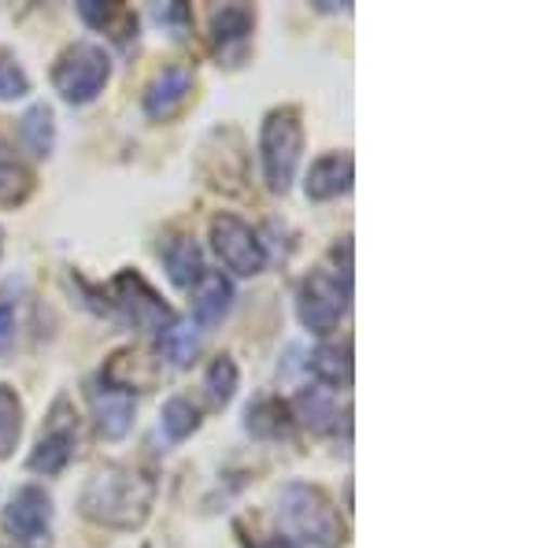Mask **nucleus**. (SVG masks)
<instances>
[{"instance_id": "obj_1", "label": "nucleus", "mask_w": 555, "mask_h": 548, "mask_svg": "<svg viewBox=\"0 0 555 548\" xmlns=\"http://www.w3.org/2000/svg\"><path fill=\"white\" fill-rule=\"evenodd\" d=\"M152 500H156V479L149 471H138L130 463H112L93 474L82 493H78V508L89 523L107 530H138L152 515Z\"/></svg>"}, {"instance_id": "obj_2", "label": "nucleus", "mask_w": 555, "mask_h": 548, "mask_svg": "<svg viewBox=\"0 0 555 548\" xmlns=\"http://www.w3.org/2000/svg\"><path fill=\"white\" fill-rule=\"evenodd\" d=\"M278 519L289 534L315 548H341L348 541V526L334 500L311 482H285L278 493Z\"/></svg>"}, {"instance_id": "obj_3", "label": "nucleus", "mask_w": 555, "mask_h": 548, "mask_svg": "<svg viewBox=\"0 0 555 548\" xmlns=\"http://www.w3.org/2000/svg\"><path fill=\"white\" fill-rule=\"evenodd\" d=\"M300 152H304L300 107H293V104L274 107L263 119V130H259V160H263L267 190L289 193L293 178H297V167H300Z\"/></svg>"}, {"instance_id": "obj_4", "label": "nucleus", "mask_w": 555, "mask_h": 548, "mask_svg": "<svg viewBox=\"0 0 555 548\" xmlns=\"http://www.w3.org/2000/svg\"><path fill=\"white\" fill-rule=\"evenodd\" d=\"M52 89L64 97L67 104H89L104 93L107 78H112V60L101 44L75 41L52 64Z\"/></svg>"}, {"instance_id": "obj_5", "label": "nucleus", "mask_w": 555, "mask_h": 548, "mask_svg": "<svg viewBox=\"0 0 555 548\" xmlns=\"http://www.w3.org/2000/svg\"><path fill=\"white\" fill-rule=\"evenodd\" d=\"M112 296V308L119 311L122 322H130L133 330H145V334H164L175 322V308L164 301L138 271H119L107 285Z\"/></svg>"}, {"instance_id": "obj_6", "label": "nucleus", "mask_w": 555, "mask_h": 548, "mask_svg": "<svg viewBox=\"0 0 555 548\" xmlns=\"http://www.w3.org/2000/svg\"><path fill=\"white\" fill-rule=\"evenodd\" d=\"M348 301H352V293L330 271L304 275L297 285V316L304 322V330H311L319 337L334 334L348 311Z\"/></svg>"}, {"instance_id": "obj_7", "label": "nucleus", "mask_w": 555, "mask_h": 548, "mask_svg": "<svg viewBox=\"0 0 555 548\" xmlns=\"http://www.w3.org/2000/svg\"><path fill=\"white\" fill-rule=\"evenodd\" d=\"M211 248L222 259V267L234 271L237 278H256L267 267V248L259 241V233L230 212H219L211 219Z\"/></svg>"}, {"instance_id": "obj_8", "label": "nucleus", "mask_w": 555, "mask_h": 548, "mask_svg": "<svg viewBox=\"0 0 555 548\" xmlns=\"http://www.w3.org/2000/svg\"><path fill=\"white\" fill-rule=\"evenodd\" d=\"M4 534L20 548L52 545V497L41 485H20L4 508Z\"/></svg>"}, {"instance_id": "obj_9", "label": "nucleus", "mask_w": 555, "mask_h": 548, "mask_svg": "<svg viewBox=\"0 0 555 548\" xmlns=\"http://www.w3.org/2000/svg\"><path fill=\"white\" fill-rule=\"evenodd\" d=\"M75 448H78V416H75V408H70V400L60 397L52 404L49 422H44V430H41V437H38V445H34L26 467H30L34 474L52 479V474H60L70 463Z\"/></svg>"}, {"instance_id": "obj_10", "label": "nucleus", "mask_w": 555, "mask_h": 548, "mask_svg": "<svg viewBox=\"0 0 555 548\" xmlns=\"http://www.w3.org/2000/svg\"><path fill=\"white\" fill-rule=\"evenodd\" d=\"M256 12L248 4H227L211 15V52L222 67H241L253 49Z\"/></svg>"}, {"instance_id": "obj_11", "label": "nucleus", "mask_w": 555, "mask_h": 548, "mask_svg": "<svg viewBox=\"0 0 555 548\" xmlns=\"http://www.w3.org/2000/svg\"><path fill=\"white\" fill-rule=\"evenodd\" d=\"M193 86H196V75L190 64H171L164 67L156 78L145 86V97H141V107L152 123H171L193 97Z\"/></svg>"}, {"instance_id": "obj_12", "label": "nucleus", "mask_w": 555, "mask_h": 548, "mask_svg": "<svg viewBox=\"0 0 555 548\" xmlns=\"http://www.w3.org/2000/svg\"><path fill=\"white\" fill-rule=\"evenodd\" d=\"M89 408H93L96 430L107 442H122L133 426V397L115 385H107L104 379L89 382Z\"/></svg>"}, {"instance_id": "obj_13", "label": "nucleus", "mask_w": 555, "mask_h": 548, "mask_svg": "<svg viewBox=\"0 0 555 548\" xmlns=\"http://www.w3.org/2000/svg\"><path fill=\"white\" fill-rule=\"evenodd\" d=\"M352 152H326L311 164L308 178H304V193H308V201H334V196H345L352 190Z\"/></svg>"}, {"instance_id": "obj_14", "label": "nucleus", "mask_w": 555, "mask_h": 548, "mask_svg": "<svg viewBox=\"0 0 555 548\" xmlns=\"http://www.w3.org/2000/svg\"><path fill=\"white\" fill-rule=\"evenodd\" d=\"M190 308L201 330L219 327V322L230 316V308H234V285H230V278L222 271H204L193 285Z\"/></svg>"}, {"instance_id": "obj_15", "label": "nucleus", "mask_w": 555, "mask_h": 548, "mask_svg": "<svg viewBox=\"0 0 555 548\" xmlns=\"http://www.w3.org/2000/svg\"><path fill=\"white\" fill-rule=\"evenodd\" d=\"M159 264L178 290H193L196 278L204 275V253L190 233H167L159 238Z\"/></svg>"}, {"instance_id": "obj_16", "label": "nucleus", "mask_w": 555, "mask_h": 548, "mask_svg": "<svg viewBox=\"0 0 555 548\" xmlns=\"http://www.w3.org/2000/svg\"><path fill=\"white\" fill-rule=\"evenodd\" d=\"M245 430L259 442H282L293 434V411L278 397H259L245 408Z\"/></svg>"}, {"instance_id": "obj_17", "label": "nucleus", "mask_w": 555, "mask_h": 548, "mask_svg": "<svg viewBox=\"0 0 555 548\" xmlns=\"http://www.w3.org/2000/svg\"><path fill=\"white\" fill-rule=\"evenodd\" d=\"M101 379L107 385H115V390L122 393H141V390H152L156 385V367H152L149 356L133 353V348H127V353H115L112 359H107V367L101 371Z\"/></svg>"}, {"instance_id": "obj_18", "label": "nucleus", "mask_w": 555, "mask_h": 548, "mask_svg": "<svg viewBox=\"0 0 555 548\" xmlns=\"http://www.w3.org/2000/svg\"><path fill=\"white\" fill-rule=\"evenodd\" d=\"M308 367L330 390H348L352 385V341H322L311 353Z\"/></svg>"}, {"instance_id": "obj_19", "label": "nucleus", "mask_w": 555, "mask_h": 548, "mask_svg": "<svg viewBox=\"0 0 555 548\" xmlns=\"http://www.w3.org/2000/svg\"><path fill=\"white\" fill-rule=\"evenodd\" d=\"M78 15L93 26V30H107L115 41L127 44L138 38V15L127 4H101V0H78Z\"/></svg>"}, {"instance_id": "obj_20", "label": "nucleus", "mask_w": 555, "mask_h": 548, "mask_svg": "<svg viewBox=\"0 0 555 548\" xmlns=\"http://www.w3.org/2000/svg\"><path fill=\"white\" fill-rule=\"evenodd\" d=\"M20 141L34 160H44L56 145V115L49 104H30L20 119Z\"/></svg>"}, {"instance_id": "obj_21", "label": "nucleus", "mask_w": 555, "mask_h": 548, "mask_svg": "<svg viewBox=\"0 0 555 548\" xmlns=\"http://www.w3.org/2000/svg\"><path fill=\"white\" fill-rule=\"evenodd\" d=\"M293 419H300L304 426H311L315 434H326V430L337 426V404L330 397V390H322V385H308V390L297 393V400H293Z\"/></svg>"}, {"instance_id": "obj_22", "label": "nucleus", "mask_w": 555, "mask_h": 548, "mask_svg": "<svg viewBox=\"0 0 555 548\" xmlns=\"http://www.w3.org/2000/svg\"><path fill=\"white\" fill-rule=\"evenodd\" d=\"M237 385H241V371L230 356H215L204 371V393H208L211 408H227L230 400L237 397Z\"/></svg>"}, {"instance_id": "obj_23", "label": "nucleus", "mask_w": 555, "mask_h": 548, "mask_svg": "<svg viewBox=\"0 0 555 548\" xmlns=\"http://www.w3.org/2000/svg\"><path fill=\"white\" fill-rule=\"evenodd\" d=\"M196 353H201V337H196V327L190 322H171V327L159 334V356L171 367H190Z\"/></svg>"}, {"instance_id": "obj_24", "label": "nucleus", "mask_w": 555, "mask_h": 548, "mask_svg": "<svg viewBox=\"0 0 555 548\" xmlns=\"http://www.w3.org/2000/svg\"><path fill=\"white\" fill-rule=\"evenodd\" d=\"M23 437V400L12 385L0 382V460L15 453Z\"/></svg>"}, {"instance_id": "obj_25", "label": "nucleus", "mask_w": 555, "mask_h": 548, "mask_svg": "<svg viewBox=\"0 0 555 548\" xmlns=\"http://www.w3.org/2000/svg\"><path fill=\"white\" fill-rule=\"evenodd\" d=\"M34 178L30 170L23 167V160L15 156L12 149L0 141V204H20L26 193H30Z\"/></svg>"}, {"instance_id": "obj_26", "label": "nucleus", "mask_w": 555, "mask_h": 548, "mask_svg": "<svg viewBox=\"0 0 555 548\" xmlns=\"http://www.w3.org/2000/svg\"><path fill=\"white\" fill-rule=\"evenodd\" d=\"M159 426H164V434L171 437V442H185V437H193L196 426H201V411H196L193 400L171 397L164 404V411H159Z\"/></svg>"}, {"instance_id": "obj_27", "label": "nucleus", "mask_w": 555, "mask_h": 548, "mask_svg": "<svg viewBox=\"0 0 555 548\" xmlns=\"http://www.w3.org/2000/svg\"><path fill=\"white\" fill-rule=\"evenodd\" d=\"M26 93H30V78L23 64L8 49H0V101H23Z\"/></svg>"}, {"instance_id": "obj_28", "label": "nucleus", "mask_w": 555, "mask_h": 548, "mask_svg": "<svg viewBox=\"0 0 555 548\" xmlns=\"http://www.w3.org/2000/svg\"><path fill=\"white\" fill-rule=\"evenodd\" d=\"M15 334H20V301H12V293H0V356L15 348Z\"/></svg>"}, {"instance_id": "obj_29", "label": "nucleus", "mask_w": 555, "mask_h": 548, "mask_svg": "<svg viewBox=\"0 0 555 548\" xmlns=\"http://www.w3.org/2000/svg\"><path fill=\"white\" fill-rule=\"evenodd\" d=\"M237 534L245 548H300L293 537H282V534H248V530H241V526H237Z\"/></svg>"}, {"instance_id": "obj_30", "label": "nucleus", "mask_w": 555, "mask_h": 548, "mask_svg": "<svg viewBox=\"0 0 555 548\" xmlns=\"http://www.w3.org/2000/svg\"><path fill=\"white\" fill-rule=\"evenodd\" d=\"M0 256H4V230H0Z\"/></svg>"}]
</instances>
